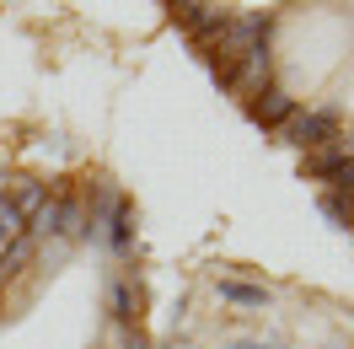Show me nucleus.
Wrapping results in <instances>:
<instances>
[{"label": "nucleus", "instance_id": "nucleus-1", "mask_svg": "<svg viewBox=\"0 0 354 349\" xmlns=\"http://www.w3.org/2000/svg\"><path fill=\"white\" fill-rule=\"evenodd\" d=\"M333 134H338V124H333V113H290L285 118V140L290 145H328Z\"/></svg>", "mask_w": 354, "mask_h": 349}, {"label": "nucleus", "instance_id": "nucleus-15", "mask_svg": "<svg viewBox=\"0 0 354 349\" xmlns=\"http://www.w3.org/2000/svg\"><path fill=\"white\" fill-rule=\"evenodd\" d=\"M129 349H151V344H145V339H134V344H129Z\"/></svg>", "mask_w": 354, "mask_h": 349}, {"label": "nucleus", "instance_id": "nucleus-12", "mask_svg": "<svg viewBox=\"0 0 354 349\" xmlns=\"http://www.w3.org/2000/svg\"><path fill=\"white\" fill-rule=\"evenodd\" d=\"M129 210H124V204H118V210H113V247H129Z\"/></svg>", "mask_w": 354, "mask_h": 349}, {"label": "nucleus", "instance_id": "nucleus-14", "mask_svg": "<svg viewBox=\"0 0 354 349\" xmlns=\"http://www.w3.org/2000/svg\"><path fill=\"white\" fill-rule=\"evenodd\" d=\"M236 349H274V344H252V339H242V344H236Z\"/></svg>", "mask_w": 354, "mask_h": 349}, {"label": "nucleus", "instance_id": "nucleus-5", "mask_svg": "<svg viewBox=\"0 0 354 349\" xmlns=\"http://www.w3.org/2000/svg\"><path fill=\"white\" fill-rule=\"evenodd\" d=\"M215 290H221V301H231V306H252V312H263V306H268V290H263V285L221 280V285H215Z\"/></svg>", "mask_w": 354, "mask_h": 349}, {"label": "nucleus", "instance_id": "nucleus-11", "mask_svg": "<svg viewBox=\"0 0 354 349\" xmlns=\"http://www.w3.org/2000/svg\"><path fill=\"white\" fill-rule=\"evenodd\" d=\"M322 215H328V220H338V226H349V220H354V199L328 194V199H322Z\"/></svg>", "mask_w": 354, "mask_h": 349}, {"label": "nucleus", "instance_id": "nucleus-7", "mask_svg": "<svg viewBox=\"0 0 354 349\" xmlns=\"http://www.w3.org/2000/svg\"><path fill=\"white\" fill-rule=\"evenodd\" d=\"M290 113H295V108H290V97H285V91H274V87L252 102V118H258V124H285Z\"/></svg>", "mask_w": 354, "mask_h": 349}, {"label": "nucleus", "instance_id": "nucleus-10", "mask_svg": "<svg viewBox=\"0 0 354 349\" xmlns=\"http://www.w3.org/2000/svg\"><path fill=\"white\" fill-rule=\"evenodd\" d=\"M6 199H11V204L22 210V220H27V215H32V210L48 199V188H44V183H17V194H6Z\"/></svg>", "mask_w": 354, "mask_h": 349}, {"label": "nucleus", "instance_id": "nucleus-13", "mask_svg": "<svg viewBox=\"0 0 354 349\" xmlns=\"http://www.w3.org/2000/svg\"><path fill=\"white\" fill-rule=\"evenodd\" d=\"M129 290H124V285H118V290H113V317H124V323H129V317H134V312H129Z\"/></svg>", "mask_w": 354, "mask_h": 349}, {"label": "nucleus", "instance_id": "nucleus-3", "mask_svg": "<svg viewBox=\"0 0 354 349\" xmlns=\"http://www.w3.org/2000/svg\"><path fill=\"white\" fill-rule=\"evenodd\" d=\"M183 22L194 27V38H221L225 33V17L215 6H204V0H183Z\"/></svg>", "mask_w": 354, "mask_h": 349}, {"label": "nucleus", "instance_id": "nucleus-9", "mask_svg": "<svg viewBox=\"0 0 354 349\" xmlns=\"http://www.w3.org/2000/svg\"><path fill=\"white\" fill-rule=\"evenodd\" d=\"M59 237H86V210H81V199H59Z\"/></svg>", "mask_w": 354, "mask_h": 349}, {"label": "nucleus", "instance_id": "nucleus-8", "mask_svg": "<svg viewBox=\"0 0 354 349\" xmlns=\"http://www.w3.org/2000/svg\"><path fill=\"white\" fill-rule=\"evenodd\" d=\"M27 231V220H22V210H17V204H11V199L0 194V253H6V247H11V242L22 237Z\"/></svg>", "mask_w": 354, "mask_h": 349}, {"label": "nucleus", "instance_id": "nucleus-6", "mask_svg": "<svg viewBox=\"0 0 354 349\" xmlns=\"http://www.w3.org/2000/svg\"><path fill=\"white\" fill-rule=\"evenodd\" d=\"M27 237L44 242V237H59V199H44L32 215H27Z\"/></svg>", "mask_w": 354, "mask_h": 349}, {"label": "nucleus", "instance_id": "nucleus-2", "mask_svg": "<svg viewBox=\"0 0 354 349\" xmlns=\"http://www.w3.org/2000/svg\"><path fill=\"white\" fill-rule=\"evenodd\" d=\"M225 87L247 91V97H263V91H268V48H252L247 60H236V70H231Z\"/></svg>", "mask_w": 354, "mask_h": 349}, {"label": "nucleus", "instance_id": "nucleus-4", "mask_svg": "<svg viewBox=\"0 0 354 349\" xmlns=\"http://www.w3.org/2000/svg\"><path fill=\"white\" fill-rule=\"evenodd\" d=\"M32 253H38V242H32V237L22 231V237H17L11 247H6V253H0V285H6V280H17L27 263H32Z\"/></svg>", "mask_w": 354, "mask_h": 349}]
</instances>
